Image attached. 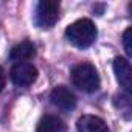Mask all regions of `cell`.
Masks as SVG:
<instances>
[{
	"mask_svg": "<svg viewBox=\"0 0 132 132\" xmlns=\"http://www.w3.org/2000/svg\"><path fill=\"white\" fill-rule=\"evenodd\" d=\"M98 30L90 19H79L65 28V37L69 42L78 48L90 47L96 39Z\"/></svg>",
	"mask_w": 132,
	"mask_h": 132,
	"instance_id": "cell-1",
	"label": "cell"
},
{
	"mask_svg": "<svg viewBox=\"0 0 132 132\" xmlns=\"http://www.w3.org/2000/svg\"><path fill=\"white\" fill-rule=\"evenodd\" d=\"M72 82L82 92H95L100 89V75L98 70L89 62H81L72 69Z\"/></svg>",
	"mask_w": 132,
	"mask_h": 132,
	"instance_id": "cell-2",
	"label": "cell"
},
{
	"mask_svg": "<svg viewBox=\"0 0 132 132\" xmlns=\"http://www.w3.org/2000/svg\"><path fill=\"white\" fill-rule=\"evenodd\" d=\"M59 19V2L56 0H40L36 8L34 22L40 28H51Z\"/></svg>",
	"mask_w": 132,
	"mask_h": 132,
	"instance_id": "cell-3",
	"label": "cell"
},
{
	"mask_svg": "<svg viewBox=\"0 0 132 132\" xmlns=\"http://www.w3.org/2000/svg\"><path fill=\"white\" fill-rule=\"evenodd\" d=\"M11 81L17 87H30L37 79V69L30 62H19L14 64L10 72Z\"/></svg>",
	"mask_w": 132,
	"mask_h": 132,
	"instance_id": "cell-4",
	"label": "cell"
},
{
	"mask_svg": "<svg viewBox=\"0 0 132 132\" xmlns=\"http://www.w3.org/2000/svg\"><path fill=\"white\" fill-rule=\"evenodd\" d=\"M50 100L51 103L62 109V110H73L76 107V96L75 93L69 89V87H65V86H57L51 90L50 93Z\"/></svg>",
	"mask_w": 132,
	"mask_h": 132,
	"instance_id": "cell-5",
	"label": "cell"
},
{
	"mask_svg": "<svg viewBox=\"0 0 132 132\" xmlns=\"http://www.w3.org/2000/svg\"><path fill=\"white\" fill-rule=\"evenodd\" d=\"M113 72L117 76V81L120 82V86L126 90L130 92L132 89V69H130V64L127 59L117 56L113 59Z\"/></svg>",
	"mask_w": 132,
	"mask_h": 132,
	"instance_id": "cell-6",
	"label": "cell"
},
{
	"mask_svg": "<svg viewBox=\"0 0 132 132\" xmlns=\"http://www.w3.org/2000/svg\"><path fill=\"white\" fill-rule=\"evenodd\" d=\"M78 132H110L106 121L95 115H82L78 120Z\"/></svg>",
	"mask_w": 132,
	"mask_h": 132,
	"instance_id": "cell-7",
	"label": "cell"
},
{
	"mask_svg": "<svg viewBox=\"0 0 132 132\" xmlns=\"http://www.w3.org/2000/svg\"><path fill=\"white\" fill-rule=\"evenodd\" d=\"M34 56H36V48L28 40H23V42L17 44L16 47H13V50L10 53L11 61H14L16 64H19V62H28Z\"/></svg>",
	"mask_w": 132,
	"mask_h": 132,
	"instance_id": "cell-8",
	"label": "cell"
},
{
	"mask_svg": "<svg viewBox=\"0 0 132 132\" xmlns=\"http://www.w3.org/2000/svg\"><path fill=\"white\" fill-rule=\"evenodd\" d=\"M36 132H65V124L54 115H45L39 121Z\"/></svg>",
	"mask_w": 132,
	"mask_h": 132,
	"instance_id": "cell-9",
	"label": "cell"
},
{
	"mask_svg": "<svg viewBox=\"0 0 132 132\" xmlns=\"http://www.w3.org/2000/svg\"><path fill=\"white\" fill-rule=\"evenodd\" d=\"M132 28H127L123 34V45H124V50L127 53V56H132Z\"/></svg>",
	"mask_w": 132,
	"mask_h": 132,
	"instance_id": "cell-10",
	"label": "cell"
},
{
	"mask_svg": "<svg viewBox=\"0 0 132 132\" xmlns=\"http://www.w3.org/2000/svg\"><path fill=\"white\" fill-rule=\"evenodd\" d=\"M5 82H6V75H5V70L0 67V93H2V90L5 87Z\"/></svg>",
	"mask_w": 132,
	"mask_h": 132,
	"instance_id": "cell-11",
	"label": "cell"
}]
</instances>
